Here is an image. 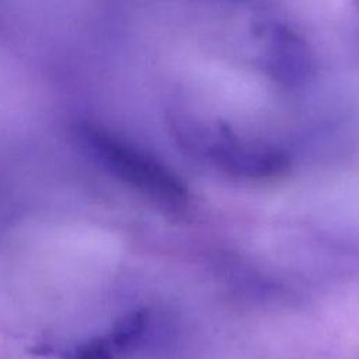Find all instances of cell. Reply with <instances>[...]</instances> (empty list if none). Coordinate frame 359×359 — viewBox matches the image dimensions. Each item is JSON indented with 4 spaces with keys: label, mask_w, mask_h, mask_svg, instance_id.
Listing matches in <instances>:
<instances>
[{
    "label": "cell",
    "mask_w": 359,
    "mask_h": 359,
    "mask_svg": "<svg viewBox=\"0 0 359 359\" xmlns=\"http://www.w3.org/2000/svg\"><path fill=\"white\" fill-rule=\"evenodd\" d=\"M147 328V311L136 309L125 313L114 321L107 334L116 355H123L135 349Z\"/></svg>",
    "instance_id": "6da1fadb"
},
{
    "label": "cell",
    "mask_w": 359,
    "mask_h": 359,
    "mask_svg": "<svg viewBox=\"0 0 359 359\" xmlns=\"http://www.w3.org/2000/svg\"><path fill=\"white\" fill-rule=\"evenodd\" d=\"M116 353L107 335H95L79 342L67 355V359H116Z\"/></svg>",
    "instance_id": "7a4b0ae2"
}]
</instances>
